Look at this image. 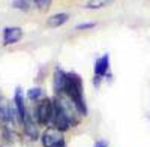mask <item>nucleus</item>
I'll list each match as a JSON object with an SVG mask.
<instances>
[{
    "mask_svg": "<svg viewBox=\"0 0 150 147\" xmlns=\"http://www.w3.org/2000/svg\"><path fill=\"white\" fill-rule=\"evenodd\" d=\"M110 71V54H104L95 62V84L102 77H105Z\"/></svg>",
    "mask_w": 150,
    "mask_h": 147,
    "instance_id": "obj_5",
    "label": "nucleus"
},
{
    "mask_svg": "<svg viewBox=\"0 0 150 147\" xmlns=\"http://www.w3.org/2000/svg\"><path fill=\"white\" fill-rule=\"evenodd\" d=\"M105 5H107V2H87V3H86L87 8H92V9L102 8V6H105Z\"/></svg>",
    "mask_w": 150,
    "mask_h": 147,
    "instance_id": "obj_16",
    "label": "nucleus"
},
{
    "mask_svg": "<svg viewBox=\"0 0 150 147\" xmlns=\"http://www.w3.org/2000/svg\"><path fill=\"white\" fill-rule=\"evenodd\" d=\"M63 95H66V98L74 104V107L77 108V111L80 114H84V116L87 114V105L84 101V90H83V80L78 74H75V72L68 74Z\"/></svg>",
    "mask_w": 150,
    "mask_h": 147,
    "instance_id": "obj_2",
    "label": "nucleus"
},
{
    "mask_svg": "<svg viewBox=\"0 0 150 147\" xmlns=\"http://www.w3.org/2000/svg\"><path fill=\"white\" fill-rule=\"evenodd\" d=\"M53 102H54V122H53V125L56 126L57 131L65 132L68 128L78 123V119L75 116L78 111L68 98L56 96L53 99Z\"/></svg>",
    "mask_w": 150,
    "mask_h": 147,
    "instance_id": "obj_1",
    "label": "nucleus"
},
{
    "mask_svg": "<svg viewBox=\"0 0 150 147\" xmlns=\"http://www.w3.org/2000/svg\"><path fill=\"white\" fill-rule=\"evenodd\" d=\"M0 120L14 122V119H12V110L2 102V93H0Z\"/></svg>",
    "mask_w": 150,
    "mask_h": 147,
    "instance_id": "obj_11",
    "label": "nucleus"
},
{
    "mask_svg": "<svg viewBox=\"0 0 150 147\" xmlns=\"http://www.w3.org/2000/svg\"><path fill=\"white\" fill-rule=\"evenodd\" d=\"M95 147H107V146H105V143H104V141H98V143L95 144Z\"/></svg>",
    "mask_w": 150,
    "mask_h": 147,
    "instance_id": "obj_17",
    "label": "nucleus"
},
{
    "mask_svg": "<svg viewBox=\"0 0 150 147\" xmlns=\"http://www.w3.org/2000/svg\"><path fill=\"white\" fill-rule=\"evenodd\" d=\"M14 105H15V111H17V116H18L20 122H23L24 117L29 114V110H27V107H26V102H24V95L21 93V89H20V87L15 89Z\"/></svg>",
    "mask_w": 150,
    "mask_h": 147,
    "instance_id": "obj_7",
    "label": "nucleus"
},
{
    "mask_svg": "<svg viewBox=\"0 0 150 147\" xmlns=\"http://www.w3.org/2000/svg\"><path fill=\"white\" fill-rule=\"evenodd\" d=\"M33 3H35L36 8H39L41 12L48 11V8L51 6V2H50V0H36V2H33Z\"/></svg>",
    "mask_w": 150,
    "mask_h": 147,
    "instance_id": "obj_13",
    "label": "nucleus"
},
{
    "mask_svg": "<svg viewBox=\"0 0 150 147\" xmlns=\"http://www.w3.org/2000/svg\"><path fill=\"white\" fill-rule=\"evenodd\" d=\"M32 5H35V3L33 2H27V0H26V2L23 0V2H14V3H12V6H15V8L21 9V11H29Z\"/></svg>",
    "mask_w": 150,
    "mask_h": 147,
    "instance_id": "obj_14",
    "label": "nucleus"
},
{
    "mask_svg": "<svg viewBox=\"0 0 150 147\" xmlns=\"http://www.w3.org/2000/svg\"><path fill=\"white\" fill-rule=\"evenodd\" d=\"M68 20H69V15L66 12H59V14H54V15L50 17L47 24L50 27H60V26H63Z\"/></svg>",
    "mask_w": 150,
    "mask_h": 147,
    "instance_id": "obj_10",
    "label": "nucleus"
},
{
    "mask_svg": "<svg viewBox=\"0 0 150 147\" xmlns=\"http://www.w3.org/2000/svg\"><path fill=\"white\" fill-rule=\"evenodd\" d=\"M66 78H68V74L62 69L60 66H56L54 69V77H53V87L57 96L63 95L65 90V84H66Z\"/></svg>",
    "mask_w": 150,
    "mask_h": 147,
    "instance_id": "obj_6",
    "label": "nucleus"
},
{
    "mask_svg": "<svg viewBox=\"0 0 150 147\" xmlns=\"http://www.w3.org/2000/svg\"><path fill=\"white\" fill-rule=\"evenodd\" d=\"M42 146L44 147H66L65 144V138L62 135V132L57 131V129H47L44 134H42Z\"/></svg>",
    "mask_w": 150,
    "mask_h": 147,
    "instance_id": "obj_4",
    "label": "nucleus"
},
{
    "mask_svg": "<svg viewBox=\"0 0 150 147\" xmlns=\"http://www.w3.org/2000/svg\"><path fill=\"white\" fill-rule=\"evenodd\" d=\"M36 120L41 125H50L54 122V102L50 98H44L36 107Z\"/></svg>",
    "mask_w": 150,
    "mask_h": 147,
    "instance_id": "obj_3",
    "label": "nucleus"
},
{
    "mask_svg": "<svg viewBox=\"0 0 150 147\" xmlns=\"http://www.w3.org/2000/svg\"><path fill=\"white\" fill-rule=\"evenodd\" d=\"M27 98L30 101H39L41 98L44 99V90L41 87H32L27 90Z\"/></svg>",
    "mask_w": 150,
    "mask_h": 147,
    "instance_id": "obj_12",
    "label": "nucleus"
},
{
    "mask_svg": "<svg viewBox=\"0 0 150 147\" xmlns=\"http://www.w3.org/2000/svg\"><path fill=\"white\" fill-rule=\"evenodd\" d=\"M23 38V30L20 27H6L3 29V45H12L20 42Z\"/></svg>",
    "mask_w": 150,
    "mask_h": 147,
    "instance_id": "obj_8",
    "label": "nucleus"
},
{
    "mask_svg": "<svg viewBox=\"0 0 150 147\" xmlns=\"http://www.w3.org/2000/svg\"><path fill=\"white\" fill-rule=\"evenodd\" d=\"M93 27H96V23H93V21H90V23H81V24L77 26V30H87V29H93Z\"/></svg>",
    "mask_w": 150,
    "mask_h": 147,
    "instance_id": "obj_15",
    "label": "nucleus"
},
{
    "mask_svg": "<svg viewBox=\"0 0 150 147\" xmlns=\"http://www.w3.org/2000/svg\"><path fill=\"white\" fill-rule=\"evenodd\" d=\"M23 126H24V134L30 138V140H36L38 137H39V132H38V126H36V122L35 119L32 117V114L29 113L26 117H24V120L21 122Z\"/></svg>",
    "mask_w": 150,
    "mask_h": 147,
    "instance_id": "obj_9",
    "label": "nucleus"
}]
</instances>
